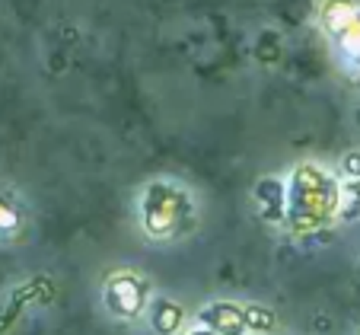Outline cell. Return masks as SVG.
Segmentation results:
<instances>
[{"mask_svg": "<svg viewBox=\"0 0 360 335\" xmlns=\"http://www.w3.org/2000/svg\"><path fill=\"white\" fill-rule=\"evenodd\" d=\"M201 326L214 329V332H220V335H239L245 329L243 307H233V303H211V307L201 313Z\"/></svg>", "mask_w": 360, "mask_h": 335, "instance_id": "obj_6", "label": "cell"}, {"mask_svg": "<svg viewBox=\"0 0 360 335\" xmlns=\"http://www.w3.org/2000/svg\"><path fill=\"white\" fill-rule=\"evenodd\" d=\"M243 320H245V326H252V329H271L274 326V316L268 313V310H259V307L243 310Z\"/></svg>", "mask_w": 360, "mask_h": 335, "instance_id": "obj_9", "label": "cell"}, {"mask_svg": "<svg viewBox=\"0 0 360 335\" xmlns=\"http://www.w3.org/2000/svg\"><path fill=\"white\" fill-rule=\"evenodd\" d=\"M287 214L284 224L297 236L316 233L338 217V182L319 163H300L287 176Z\"/></svg>", "mask_w": 360, "mask_h": 335, "instance_id": "obj_1", "label": "cell"}, {"mask_svg": "<svg viewBox=\"0 0 360 335\" xmlns=\"http://www.w3.org/2000/svg\"><path fill=\"white\" fill-rule=\"evenodd\" d=\"M319 26L360 70V0H326L319 7Z\"/></svg>", "mask_w": 360, "mask_h": 335, "instance_id": "obj_3", "label": "cell"}, {"mask_svg": "<svg viewBox=\"0 0 360 335\" xmlns=\"http://www.w3.org/2000/svg\"><path fill=\"white\" fill-rule=\"evenodd\" d=\"M141 227L153 243H176L198 227V208L191 191L176 179H153L137 198Z\"/></svg>", "mask_w": 360, "mask_h": 335, "instance_id": "obj_2", "label": "cell"}, {"mask_svg": "<svg viewBox=\"0 0 360 335\" xmlns=\"http://www.w3.org/2000/svg\"><path fill=\"white\" fill-rule=\"evenodd\" d=\"M191 335H220V332H214V329H207V326H201L198 332H191Z\"/></svg>", "mask_w": 360, "mask_h": 335, "instance_id": "obj_10", "label": "cell"}, {"mask_svg": "<svg viewBox=\"0 0 360 335\" xmlns=\"http://www.w3.org/2000/svg\"><path fill=\"white\" fill-rule=\"evenodd\" d=\"M22 230H26V211H22L20 198L13 191L0 189V236L16 239Z\"/></svg>", "mask_w": 360, "mask_h": 335, "instance_id": "obj_7", "label": "cell"}, {"mask_svg": "<svg viewBox=\"0 0 360 335\" xmlns=\"http://www.w3.org/2000/svg\"><path fill=\"white\" fill-rule=\"evenodd\" d=\"M153 326H157L163 335H172L179 326H182V310H179L172 301H166V297L157 301L153 303Z\"/></svg>", "mask_w": 360, "mask_h": 335, "instance_id": "obj_8", "label": "cell"}, {"mask_svg": "<svg viewBox=\"0 0 360 335\" xmlns=\"http://www.w3.org/2000/svg\"><path fill=\"white\" fill-rule=\"evenodd\" d=\"M255 205H259V214L265 220H284L287 214V189L281 179H262L255 185Z\"/></svg>", "mask_w": 360, "mask_h": 335, "instance_id": "obj_5", "label": "cell"}, {"mask_svg": "<svg viewBox=\"0 0 360 335\" xmlns=\"http://www.w3.org/2000/svg\"><path fill=\"white\" fill-rule=\"evenodd\" d=\"M105 303H109L112 313L124 316H137L143 307H147V284H143L141 274L134 272H115L105 284Z\"/></svg>", "mask_w": 360, "mask_h": 335, "instance_id": "obj_4", "label": "cell"}]
</instances>
